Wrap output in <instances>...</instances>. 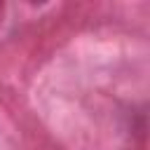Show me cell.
<instances>
[{
    "label": "cell",
    "mask_w": 150,
    "mask_h": 150,
    "mask_svg": "<svg viewBox=\"0 0 150 150\" xmlns=\"http://www.w3.org/2000/svg\"><path fill=\"white\" fill-rule=\"evenodd\" d=\"M0 16H2V5H0Z\"/></svg>",
    "instance_id": "1"
}]
</instances>
